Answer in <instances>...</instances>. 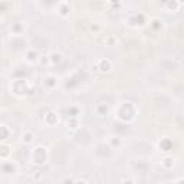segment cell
<instances>
[{"instance_id":"obj_1","label":"cell","mask_w":184,"mask_h":184,"mask_svg":"<svg viewBox=\"0 0 184 184\" xmlns=\"http://www.w3.org/2000/svg\"><path fill=\"white\" fill-rule=\"evenodd\" d=\"M98 69L101 72H109L112 69V63H111V61H108V59H101V61L98 62Z\"/></svg>"},{"instance_id":"obj_2","label":"cell","mask_w":184,"mask_h":184,"mask_svg":"<svg viewBox=\"0 0 184 184\" xmlns=\"http://www.w3.org/2000/svg\"><path fill=\"white\" fill-rule=\"evenodd\" d=\"M33 138H35V135L32 131H26V133L23 134V141L26 144H32L33 143Z\"/></svg>"},{"instance_id":"obj_3","label":"cell","mask_w":184,"mask_h":184,"mask_svg":"<svg viewBox=\"0 0 184 184\" xmlns=\"http://www.w3.org/2000/svg\"><path fill=\"white\" fill-rule=\"evenodd\" d=\"M104 42H105L108 46H114V45L116 43V38L115 36H106V38L104 39Z\"/></svg>"},{"instance_id":"obj_4","label":"cell","mask_w":184,"mask_h":184,"mask_svg":"<svg viewBox=\"0 0 184 184\" xmlns=\"http://www.w3.org/2000/svg\"><path fill=\"white\" fill-rule=\"evenodd\" d=\"M109 2H111V3H119L121 0H109Z\"/></svg>"}]
</instances>
